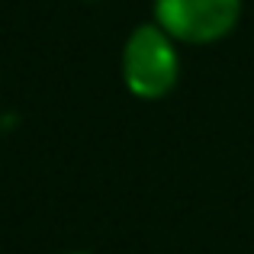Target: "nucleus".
I'll return each instance as SVG.
<instances>
[{"label": "nucleus", "instance_id": "f257e3e1", "mask_svg": "<svg viewBox=\"0 0 254 254\" xmlns=\"http://www.w3.org/2000/svg\"><path fill=\"white\" fill-rule=\"evenodd\" d=\"M177 42L151 19L129 32L123 45V81L138 100H161L177 87Z\"/></svg>", "mask_w": 254, "mask_h": 254}, {"label": "nucleus", "instance_id": "f03ea898", "mask_svg": "<svg viewBox=\"0 0 254 254\" xmlns=\"http://www.w3.org/2000/svg\"><path fill=\"white\" fill-rule=\"evenodd\" d=\"M151 13L174 42L209 45L238 26L242 0H155Z\"/></svg>", "mask_w": 254, "mask_h": 254}, {"label": "nucleus", "instance_id": "7ed1b4c3", "mask_svg": "<svg viewBox=\"0 0 254 254\" xmlns=\"http://www.w3.org/2000/svg\"><path fill=\"white\" fill-rule=\"evenodd\" d=\"M74 254H84V251H74Z\"/></svg>", "mask_w": 254, "mask_h": 254}]
</instances>
